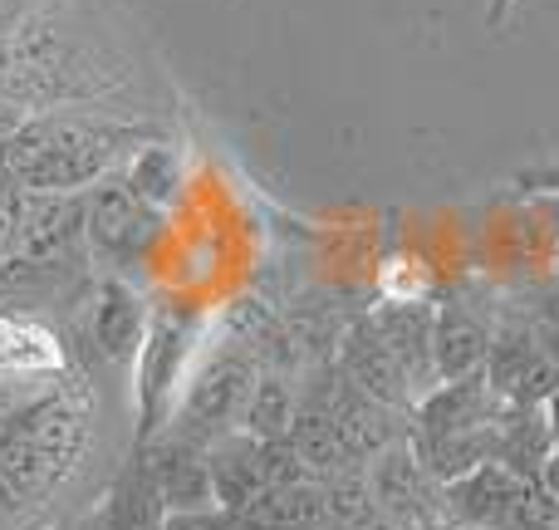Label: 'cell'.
Listing matches in <instances>:
<instances>
[{
  "instance_id": "obj_24",
  "label": "cell",
  "mask_w": 559,
  "mask_h": 530,
  "mask_svg": "<svg viewBox=\"0 0 559 530\" xmlns=\"http://www.w3.org/2000/svg\"><path fill=\"white\" fill-rule=\"evenodd\" d=\"M535 482H540L545 492H550L555 502H559V447H555L550 457H545V467H540V476H535Z\"/></svg>"
},
{
  "instance_id": "obj_5",
  "label": "cell",
  "mask_w": 559,
  "mask_h": 530,
  "mask_svg": "<svg viewBox=\"0 0 559 530\" xmlns=\"http://www.w3.org/2000/svg\"><path fill=\"white\" fill-rule=\"evenodd\" d=\"M368 492H373L378 511L403 521V526H413V530H437L447 521L442 482L423 467V457L413 452L407 437L368 462Z\"/></svg>"
},
{
  "instance_id": "obj_21",
  "label": "cell",
  "mask_w": 559,
  "mask_h": 530,
  "mask_svg": "<svg viewBox=\"0 0 559 530\" xmlns=\"http://www.w3.org/2000/svg\"><path fill=\"white\" fill-rule=\"evenodd\" d=\"M378 295L383 305H427V275L407 261H393L378 280Z\"/></svg>"
},
{
  "instance_id": "obj_19",
  "label": "cell",
  "mask_w": 559,
  "mask_h": 530,
  "mask_svg": "<svg viewBox=\"0 0 559 530\" xmlns=\"http://www.w3.org/2000/svg\"><path fill=\"white\" fill-rule=\"evenodd\" d=\"M550 452H555V433H550V417H545V403L511 408L501 417V427H496V462L501 467L535 482Z\"/></svg>"
},
{
  "instance_id": "obj_12",
  "label": "cell",
  "mask_w": 559,
  "mask_h": 530,
  "mask_svg": "<svg viewBox=\"0 0 559 530\" xmlns=\"http://www.w3.org/2000/svg\"><path fill=\"white\" fill-rule=\"evenodd\" d=\"M147 315L153 309L143 305L133 285L123 275H104L94 285V315H88V334H94V349L104 364H133L138 349H143L147 334Z\"/></svg>"
},
{
  "instance_id": "obj_18",
  "label": "cell",
  "mask_w": 559,
  "mask_h": 530,
  "mask_svg": "<svg viewBox=\"0 0 559 530\" xmlns=\"http://www.w3.org/2000/svg\"><path fill=\"white\" fill-rule=\"evenodd\" d=\"M118 177H123V187L147 207V212L163 216L167 207L182 197V182H187L182 148L167 143V138H153V143H143L133 157H128Z\"/></svg>"
},
{
  "instance_id": "obj_20",
  "label": "cell",
  "mask_w": 559,
  "mask_h": 530,
  "mask_svg": "<svg viewBox=\"0 0 559 530\" xmlns=\"http://www.w3.org/2000/svg\"><path fill=\"white\" fill-rule=\"evenodd\" d=\"M295 417H299V384H289V374H261L236 427L251 433L255 443H285Z\"/></svg>"
},
{
  "instance_id": "obj_25",
  "label": "cell",
  "mask_w": 559,
  "mask_h": 530,
  "mask_svg": "<svg viewBox=\"0 0 559 530\" xmlns=\"http://www.w3.org/2000/svg\"><path fill=\"white\" fill-rule=\"evenodd\" d=\"M25 398H29L25 388H15V384H0V423H5V417L15 413V408L25 403Z\"/></svg>"
},
{
  "instance_id": "obj_17",
  "label": "cell",
  "mask_w": 559,
  "mask_h": 530,
  "mask_svg": "<svg viewBox=\"0 0 559 530\" xmlns=\"http://www.w3.org/2000/svg\"><path fill=\"white\" fill-rule=\"evenodd\" d=\"M241 521L265 526V530H329L324 482H314V476H295V482L265 486Z\"/></svg>"
},
{
  "instance_id": "obj_2",
  "label": "cell",
  "mask_w": 559,
  "mask_h": 530,
  "mask_svg": "<svg viewBox=\"0 0 559 530\" xmlns=\"http://www.w3.org/2000/svg\"><path fill=\"white\" fill-rule=\"evenodd\" d=\"M94 403L79 378H55L0 423V526L45 511L79 472Z\"/></svg>"
},
{
  "instance_id": "obj_7",
  "label": "cell",
  "mask_w": 559,
  "mask_h": 530,
  "mask_svg": "<svg viewBox=\"0 0 559 530\" xmlns=\"http://www.w3.org/2000/svg\"><path fill=\"white\" fill-rule=\"evenodd\" d=\"M506 413H511V403L486 384V374L456 378V384H437L427 398H417L407 437H413V443H442V437L491 433Z\"/></svg>"
},
{
  "instance_id": "obj_27",
  "label": "cell",
  "mask_w": 559,
  "mask_h": 530,
  "mask_svg": "<svg viewBox=\"0 0 559 530\" xmlns=\"http://www.w3.org/2000/svg\"><path fill=\"white\" fill-rule=\"evenodd\" d=\"M545 417H550V433H555V447H559V388L545 398Z\"/></svg>"
},
{
  "instance_id": "obj_8",
  "label": "cell",
  "mask_w": 559,
  "mask_h": 530,
  "mask_svg": "<svg viewBox=\"0 0 559 530\" xmlns=\"http://www.w3.org/2000/svg\"><path fill=\"white\" fill-rule=\"evenodd\" d=\"M153 222H157V212H147V207L128 192L123 177H108L94 192H84V242H88V251L108 266V275H118V266L143 251Z\"/></svg>"
},
{
  "instance_id": "obj_15",
  "label": "cell",
  "mask_w": 559,
  "mask_h": 530,
  "mask_svg": "<svg viewBox=\"0 0 559 530\" xmlns=\"http://www.w3.org/2000/svg\"><path fill=\"white\" fill-rule=\"evenodd\" d=\"M206 467H212V486H216V506L246 516L251 502L271 486V467H265V443H255L251 433H226L206 447Z\"/></svg>"
},
{
  "instance_id": "obj_16",
  "label": "cell",
  "mask_w": 559,
  "mask_h": 530,
  "mask_svg": "<svg viewBox=\"0 0 559 530\" xmlns=\"http://www.w3.org/2000/svg\"><path fill=\"white\" fill-rule=\"evenodd\" d=\"M373 325H378V334L388 339L393 358L403 364L413 393L427 398L437 384H442V378H437V364H432V309L427 305H378Z\"/></svg>"
},
{
  "instance_id": "obj_4",
  "label": "cell",
  "mask_w": 559,
  "mask_h": 530,
  "mask_svg": "<svg viewBox=\"0 0 559 530\" xmlns=\"http://www.w3.org/2000/svg\"><path fill=\"white\" fill-rule=\"evenodd\" d=\"M255 378H261V364H255L246 349L222 344V354H206L202 368L192 374V384H187V393H182V408H177L167 433L192 447H212L216 437L236 433Z\"/></svg>"
},
{
  "instance_id": "obj_23",
  "label": "cell",
  "mask_w": 559,
  "mask_h": 530,
  "mask_svg": "<svg viewBox=\"0 0 559 530\" xmlns=\"http://www.w3.org/2000/svg\"><path fill=\"white\" fill-rule=\"evenodd\" d=\"M515 187H525V192H559V157L555 163H540V167H525V173L515 177Z\"/></svg>"
},
{
  "instance_id": "obj_6",
  "label": "cell",
  "mask_w": 559,
  "mask_h": 530,
  "mask_svg": "<svg viewBox=\"0 0 559 530\" xmlns=\"http://www.w3.org/2000/svg\"><path fill=\"white\" fill-rule=\"evenodd\" d=\"M486 384L511 408L545 403L559 388V358L550 354V344H545V334L535 325H506V329H496V339H491Z\"/></svg>"
},
{
  "instance_id": "obj_26",
  "label": "cell",
  "mask_w": 559,
  "mask_h": 530,
  "mask_svg": "<svg viewBox=\"0 0 559 530\" xmlns=\"http://www.w3.org/2000/svg\"><path fill=\"white\" fill-rule=\"evenodd\" d=\"M506 20H511V15H506V0H491V5H486V25L506 30Z\"/></svg>"
},
{
  "instance_id": "obj_13",
  "label": "cell",
  "mask_w": 559,
  "mask_h": 530,
  "mask_svg": "<svg viewBox=\"0 0 559 530\" xmlns=\"http://www.w3.org/2000/svg\"><path fill=\"white\" fill-rule=\"evenodd\" d=\"M143 462H147V472H153V486H157L163 511H197V506H216L206 447H192V443H182V437L163 433L153 447H143Z\"/></svg>"
},
{
  "instance_id": "obj_11",
  "label": "cell",
  "mask_w": 559,
  "mask_h": 530,
  "mask_svg": "<svg viewBox=\"0 0 559 530\" xmlns=\"http://www.w3.org/2000/svg\"><path fill=\"white\" fill-rule=\"evenodd\" d=\"M491 319L476 315L466 299H447L432 309V364L442 384L456 378H476L486 374V358H491Z\"/></svg>"
},
{
  "instance_id": "obj_10",
  "label": "cell",
  "mask_w": 559,
  "mask_h": 530,
  "mask_svg": "<svg viewBox=\"0 0 559 530\" xmlns=\"http://www.w3.org/2000/svg\"><path fill=\"white\" fill-rule=\"evenodd\" d=\"M69 374V349L49 325L35 315H15L0 309V384H55Z\"/></svg>"
},
{
  "instance_id": "obj_9",
  "label": "cell",
  "mask_w": 559,
  "mask_h": 530,
  "mask_svg": "<svg viewBox=\"0 0 559 530\" xmlns=\"http://www.w3.org/2000/svg\"><path fill=\"white\" fill-rule=\"evenodd\" d=\"M334 364L344 368L348 384L364 388L368 398H378L383 408H393V413L413 417L417 393H413V384H407L403 364L393 358V349H388V339L378 334L373 315L348 319L344 339H338V349H334Z\"/></svg>"
},
{
  "instance_id": "obj_1",
  "label": "cell",
  "mask_w": 559,
  "mask_h": 530,
  "mask_svg": "<svg viewBox=\"0 0 559 530\" xmlns=\"http://www.w3.org/2000/svg\"><path fill=\"white\" fill-rule=\"evenodd\" d=\"M153 138L157 128L108 118L104 108H45L0 138V177L35 197H84Z\"/></svg>"
},
{
  "instance_id": "obj_22",
  "label": "cell",
  "mask_w": 559,
  "mask_h": 530,
  "mask_svg": "<svg viewBox=\"0 0 559 530\" xmlns=\"http://www.w3.org/2000/svg\"><path fill=\"white\" fill-rule=\"evenodd\" d=\"M163 530H241V516L226 506H197V511H163Z\"/></svg>"
},
{
  "instance_id": "obj_3",
  "label": "cell",
  "mask_w": 559,
  "mask_h": 530,
  "mask_svg": "<svg viewBox=\"0 0 559 530\" xmlns=\"http://www.w3.org/2000/svg\"><path fill=\"white\" fill-rule=\"evenodd\" d=\"M212 315L197 305H157L147 315L143 349L133 358V393H138V452L153 447L173 427L182 393L206 358Z\"/></svg>"
},
{
  "instance_id": "obj_29",
  "label": "cell",
  "mask_w": 559,
  "mask_h": 530,
  "mask_svg": "<svg viewBox=\"0 0 559 530\" xmlns=\"http://www.w3.org/2000/svg\"><path fill=\"white\" fill-rule=\"evenodd\" d=\"M511 10H515V0H506V15H511Z\"/></svg>"
},
{
  "instance_id": "obj_14",
  "label": "cell",
  "mask_w": 559,
  "mask_h": 530,
  "mask_svg": "<svg viewBox=\"0 0 559 530\" xmlns=\"http://www.w3.org/2000/svg\"><path fill=\"white\" fill-rule=\"evenodd\" d=\"M521 492H525V476H515L511 467H501V462H486V467H476V472L447 482L442 506H447V521H456V526L506 530Z\"/></svg>"
},
{
  "instance_id": "obj_28",
  "label": "cell",
  "mask_w": 559,
  "mask_h": 530,
  "mask_svg": "<svg viewBox=\"0 0 559 530\" xmlns=\"http://www.w3.org/2000/svg\"><path fill=\"white\" fill-rule=\"evenodd\" d=\"M437 530H486V526H456V521H442Z\"/></svg>"
}]
</instances>
